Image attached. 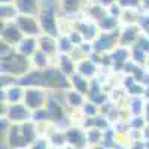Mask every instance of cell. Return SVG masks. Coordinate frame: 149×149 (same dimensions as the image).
Here are the masks:
<instances>
[{
	"mask_svg": "<svg viewBox=\"0 0 149 149\" xmlns=\"http://www.w3.org/2000/svg\"><path fill=\"white\" fill-rule=\"evenodd\" d=\"M66 139H67V145H72L78 149H85L88 145L86 140V131H84L82 128L78 127H70L66 130Z\"/></svg>",
	"mask_w": 149,
	"mask_h": 149,
	"instance_id": "6da1fadb",
	"label": "cell"
},
{
	"mask_svg": "<svg viewBox=\"0 0 149 149\" xmlns=\"http://www.w3.org/2000/svg\"><path fill=\"white\" fill-rule=\"evenodd\" d=\"M30 113H29V107H24L21 104H14L10 106L8 110V119L10 122H15V124H22L29 119Z\"/></svg>",
	"mask_w": 149,
	"mask_h": 149,
	"instance_id": "7a4b0ae2",
	"label": "cell"
},
{
	"mask_svg": "<svg viewBox=\"0 0 149 149\" xmlns=\"http://www.w3.org/2000/svg\"><path fill=\"white\" fill-rule=\"evenodd\" d=\"M43 103V95L39 91H29L26 94V106L30 110H36V109H40Z\"/></svg>",
	"mask_w": 149,
	"mask_h": 149,
	"instance_id": "3957f363",
	"label": "cell"
},
{
	"mask_svg": "<svg viewBox=\"0 0 149 149\" xmlns=\"http://www.w3.org/2000/svg\"><path fill=\"white\" fill-rule=\"evenodd\" d=\"M86 140H88L90 146H95V145H102L103 142V131L98 128H90L86 131Z\"/></svg>",
	"mask_w": 149,
	"mask_h": 149,
	"instance_id": "277c9868",
	"label": "cell"
},
{
	"mask_svg": "<svg viewBox=\"0 0 149 149\" xmlns=\"http://www.w3.org/2000/svg\"><path fill=\"white\" fill-rule=\"evenodd\" d=\"M69 103L72 104V106H81L82 104V97L79 95V94H74V93H70V95H69Z\"/></svg>",
	"mask_w": 149,
	"mask_h": 149,
	"instance_id": "5b68a950",
	"label": "cell"
},
{
	"mask_svg": "<svg viewBox=\"0 0 149 149\" xmlns=\"http://www.w3.org/2000/svg\"><path fill=\"white\" fill-rule=\"evenodd\" d=\"M30 149H49V146H48V142L46 140L39 139V140H36L34 143H31Z\"/></svg>",
	"mask_w": 149,
	"mask_h": 149,
	"instance_id": "8992f818",
	"label": "cell"
},
{
	"mask_svg": "<svg viewBox=\"0 0 149 149\" xmlns=\"http://www.w3.org/2000/svg\"><path fill=\"white\" fill-rule=\"evenodd\" d=\"M8 98H9L12 103H17L19 98H21V91H19L18 88H17V90H15V88H12L10 93H9V97H8Z\"/></svg>",
	"mask_w": 149,
	"mask_h": 149,
	"instance_id": "52a82bcc",
	"label": "cell"
},
{
	"mask_svg": "<svg viewBox=\"0 0 149 149\" xmlns=\"http://www.w3.org/2000/svg\"><path fill=\"white\" fill-rule=\"evenodd\" d=\"M134 119H136V121H133V122H131V125H133V127H137V128H139V127H142V125H143V119H142V118H139V116H137V118H134Z\"/></svg>",
	"mask_w": 149,
	"mask_h": 149,
	"instance_id": "ba28073f",
	"label": "cell"
},
{
	"mask_svg": "<svg viewBox=\"0 0 149 149\" xmlns=\"http://www.w3.org/2000/svg\"><path fill=\"white\" fill-rule=\"evenodd\" d=\"M90 149H106L103 145H95V146H91Z\"/></svg>",
	"mask_w": 149,
	"mask_h": 149,
	"instance_id": "9c48e42d",
	"label": "cell"
},
{
	"mask_svg": "<svg viewBox=\"0 0 149 149\" xmlns=\"http://www.w3.org/2000/svg\"><path fill=\"white\" fill-rule=\"evenodd\" d=\"M64 149H78V148H74V146H72V145H66Z\"/></svg>",
	"mask_w": 149,
	"mask_h": 149,
	"instance_id": "30bf717a",
	"label": "cell"
},
{
	"mask_svg": "<svg viewBox=\"0 0 149 149\" xmlns=\"http://www.w3.org/2000/svg\"><path fill=\"white\" fill-rule=\"evenodd\" d=\"M49 149H61V148H57V146H51Z\"/></svg>",
	"mask_w": 149,
	"mask_h": 149,
	"instance_id": "8fae6325",
	"label": "cell"
},
{
	"mask_svg": "<svg viewBox=\"0 0 149 149\" xmlns=\"http://www.w3.org/2000/svg\"><path fill=\"white\" fill-rule=\"evenodd\" d=\"M145 146H146V149H149V142H146V143H145Z\"/></svg>",
	"mask_w": 149,
	"mask_h": 149,
	"instance_id": "7c38bea8",
	"label": "cell"
}]
</instances>
